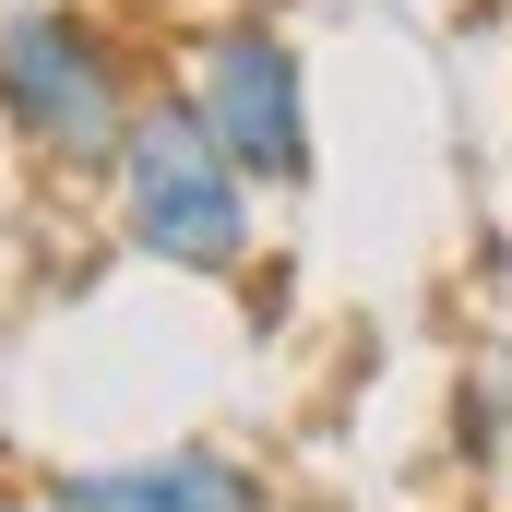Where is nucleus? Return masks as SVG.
<instances>
[{
  "label": "nucleus",
  "mask_w": 512,
  "mask_h": 512,
  "mask_svg": "<svg viewBox=\"0 0 512 512\" xmlns=\"http://www.w3.org/2000/svg\"><path fill=\"white\" fill-rule=\"evenodd\" d=\"M120 227L143 262L167 274H227L251 251V167L215 143V120L191 96H155L131 108V143H120Z\"/></svg>",
  "instance_id": "f257e3e1"
},
{
  "label": "nucleus",
  "mask_w": 512,
  "mask_h": 512,
  "mask_svg": "<svg viewBox=\"0 0 512 512\" xmlns=\"http://www.w3.org/2000/svg\"><path fill=\"white\" fill-rule=\"evenodd\" d=\"M0 120L24 131L48 167H120L131 143V96L96 24L72 12H12L0 24Z\"/></svg>",
  "instance_id": "f03ea898"
},
{
  "label": "nucleus",
  "mask_w": 512,
  "mask_h": 512,
  "mask_svg": "<svg viewBox=\"0 0 512 512\" xmlns=\"http://www.w3.org/2000/svg\"><path fill=\"white\" fill-rule=\"evenodd\" d=\"M191 108L215 120V143L251 167V191H298L310 179V108H298V48L274 24H215Z\"/></svg>",
  "instance_id": "7ed1b4c3"
},
{
  "label": "nucleus",
  "mask_w": 512,
  "mask_h": 512,
  "mask_svg": "<svg viewBox=\"0 0 512 512\" xmlns=\"http://www.w3.org/2000/svg\"><path fill=\"white\" fill-rule=\"evenodd\" d=\"M48 512H274V501H262V477L239 453L179 441V453H143V465H84V477H60Z\"/></svg>",
  "instance_id": "20e7f679"
}]
</instances>
